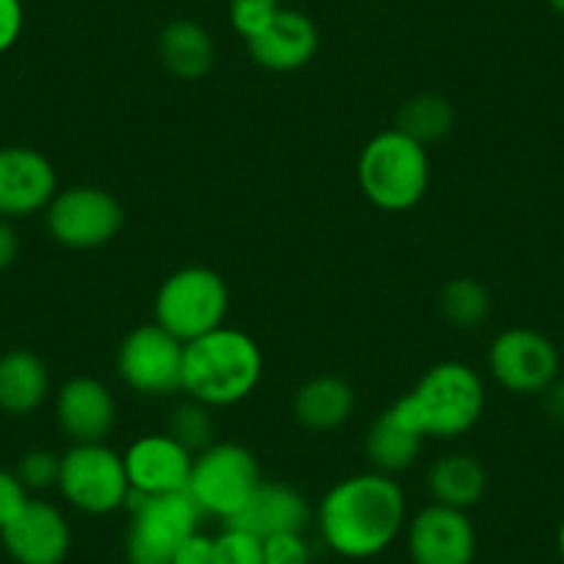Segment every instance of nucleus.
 Returning <instances> with one entry per match:
<instances>
[{
  "instance_id": "nucleus-1",
  "label": "nucleus",
  "mask_w": 564,
  "mask_h": 564,
  "mask_svg": "<svg viewBox=\"0 0 564 564\" xmlns=\"http://www.w3.org/2000/svg\"><path fill=\"white\" fill-rule=\"evenodd\" d=\"M316 525L324 545L338 556L373 558L404 531L406 496L395 476L362 470L324 492Z\"/></svg>"
},
{
  "instance_id": "nucleus-2",
  "label": "nucleus",
  "mask_w": 564,
  "mask_h": 564,
  "mask_svg": "<svg viewBox=\"0 0 564 564\" xmlns=\"http://www.w3.org/2000/svg\"><path fill=\"white\" fill-rule=\"evenodd\" d=\"M487 390L468 362L443 360L432 366L390 410L426 441H454L474 430L485 415Z\"/></svg>"
},
{
  "instance_id": "nucleus-3",
  "label": "nucleus",
  "mask_w": 564,
  "mask_h": 564,
  "mask_svg": "<svg viewBox=\"0 0 564 564\" xmlns=\"http://www.w3.org/2000/svg\"><path fill=\"white\" fill-rule=\"evenodd\" d=\"M263 379V351L238 327H219L186 344L183 393L210 410L249 399Z\"/></svg>"
},
{
  "instance_id": "nucleus-4",
  "label": "nucleus",
  "mask_w": 564,
  "mask_h": 564,
  "mask_svg": "<svg viewBox=\"0 0 564 564\" xmlns=\"http://www.w3.org/2000/svg\"><path fill=\"white\" fill-rule=\"evenodd\" d=\"M357 183L368 203L379 210L404 214L426 197L430 153L401 130H382L357 159Z\"/></svg>"
},
{
  "instance_id": "nucleus-5",
  "label": "nucleus",
  "mask_w": 564,
  "mask_h": 564,
  "mask_svg": "<svg viewBox=\"0 0 564 564\" xmlns=\"http://www.w3.org/2000/svg\"><path fill=\"white\" fill-rule=\"evenodd\" d=\"M155 324L183 344L225 327L230 289L225 276L208 265H183L161 282L155 294Z\"/></svg>"
},
{
  "instance_id": "nucleus-6",
  "label": "nucleus",
  "mask_w": 564,
  "mask_h": 564,
  "mask_svg": "<svg viewBox=\"0 0 564 564\" xmlns=\"http://www.w3.org/2000/svg\"><path fill=\"white\" fill-rule=\"evenodd\" d=\"M124 509L130 512L124 556L128 564H172L177 545L199 529L203 512L186 490L148 498L130 490Z\"/></svg>"
},
{
  "instance_id": "nucleus-7",
  "label": "nucleus",
  "mask_w": 564,
  "mask_h": 564,
  "mask_svg": "<svg viewBox=\"0 0 564 564\" xmlns=\"http://www.w3.org/2000/svg\"><path fill=\"white\" fill-rule=\"evenodd\" d=\"M260 481V465L247 446L216 441L205 452L194 454L186 492L203 518L208 514L230 523L258 490Z\"/></svg>"
},
{
  "instance_id": "nucleus-8",
  "label": "nucleus",
  "mask_w": 564,
  "mask_h": 564,
  "mask_svg": "<svg viewBox=\"0 0 564 564\" xmlns=\"http://www.w3.org/2000/svg\"><path fill=\"white\" fill-rule=\"evenodd\" d=\"M58 490L84 514H111L128 501V474H124L122 454L106 443H73L62 454V474Z\"/></svg>"
},
{
  "instance_id": "nucleus-9",
  "label": "nucleus",
  "mask_w": 564,
  "mask_h": 564,
  "mask_svg": "<svg viewBox=\"0 0 564 564\" xmlns=\"http://www.w3.org/2000/svg\"><path fill=\"white\" fill-rule=\"evenodd\" d=\"M186 344L159 324H139L117 349V373L133 393L164 399L183 390Z\"/></svg>"
},
{
  "instance_id": "nucleus-10",
  "label": "nucleus",
  "mask_w": 564,
  "mask_h": 564,
  "mask_svg": "<svg viewBox=\"0 0 564 564\" xmlns=\"http://www.w3.org/2000/svg\"><path fill=\"white\" fill-rule=\"evenodd\" d=\"M47 232L67 249H100L124 227V208L100 186H73L58 192L45 208Z\"/></svg>"
},
{
  "instance_id": "nucleus-11",
  "label": "nucleus",
  "mask_w": 564,
  "mask_h": 564,
  "mask_svg": "<svg viewBox=\"0 0 564 564\" xmlns=\"http://www.w3.org/2000/svg\"><path fill=\"white\" fill-rule=\"evenodd\" d=\"M487 368L503 390L514 395H542L558 379V349L529 327L503 329L487 349Z\"/></svg>"
},
{
  "instance_id": "nucleus-12",
  "label": "nucleus",
  "mask_w": 564,
  "mask_h": 564,
  "mask_svg": "<svg viewBox=\"0 0 564 564\" xmlns=\"http://www.w3.org/2000/svg\"><path fill=\"white\" fill-rule=\"evenodd\" d=\"M412 564H474L476 529L468 512L432 501L404 525Z\"/></svg>"
},
{
  "instance_id": "nucleus-13",
  "label": "nucleus",
  "mask_w": 564,
  "mask_h": 564,
  "mask_svg": "<svg viewBox=\"0 0 564 564\" xmlns=\"http://www.w3.org/2000/svg\"><path fill=\"white\" fill-rule=\"evenodd\" d=\"M122 463L130 490L155 498L186 490L194 454L183 448L170 432H159L130 443L128 452L122 454Z\"/></svg>"
},
{
  "instance_id": "nucleus-14",
  "label": "nucleus",
  "mask_w": 564,
  "mask_h": 564,
  "mask_svg": "<svg viewBox=\"0 0 564 564\" xmlns=\"http://www.w3.org/2000/svg\"><path fill=\"white\" fill-rule=\"evenodd\" d=\"M56 194V170L40 150L0 148V216L3 219L40 214Z\"/></svg>"
},
{
  "instance_id": "nucleus-15",
  "label": "nucleus",
  "mask_w": 564,
  "mask_h": 564,
  "mask_svg": "<svg viewBox=\"0 0 564 564\" xmlns=\"http://www.w3.org/2000/svg\"><path fill=\"white\" fill-rule=\"evenodd\" d=\"M0 540L18 564H62L73 545V531L62 509L31 498L29 507L0 529Z\"/></svg>"
},
{
  "instance_id": "nucleus-16",
  "label": "nucleus",
  "mask_w": 564,
  "mask_h": 564,
  "mask_svg": "<svg viewBox=\"0 0 564 564\" xmlns=\"http://www.w3.org/2000/svg\"><path fill=\"white\" fill-rule=\"evenodd\" d=\"M247 51L269 73H296L318 53V29L307 14L282 7L260 34L247 40Z\"/></svg>"
},
{
  "instance_id": "nucleus-17",
  "label": "nucleus",
  "mask_w": 564,
  "mask_h": 564,
  "mask_svg": "<svg viewBox=\"0 0 564 564\" xmlns=\"http://www.w3.org/2000/svg\"><path fill=\"white\" fill-rule=\"evenodd\" d=\"M56 421L73 443H106L117 426V401L100 379L73 377L56 393Z\"/></svg>"
},
{
  "instance_id": "nucleus-18",
  "label": "nucleus",
  "mask_w": 564,
  "mask_h": 564,
  "mask_svg": "<svg viewBox=\"0 0 564 564\" xmlns=\"http://www.w3.org/2000/svg\"><path fill=\"white\" fill-rule=\"evenodd\" d=\"M313 520V509L307 498L285 481H260L258 490L252 492L241 512L227 525L249 531V534L274 536L285 531H305Z\"/></svg>"
},
{
  "instance_id": "nucleus-19",
  "label": "nucleus",
  "mask_w": 564,
  "mask_h": 564,
  "mask_svg": "<svg viewBox=\"0 0 564 564\" xmlns=\"http://www.w3.org/2000/svg\"><path fill=\"white\" fill-rule=\"evenodd\" d=\"M291 410L307 432H335L355 412V390L335 373H322L296 388Z\"/></svg>"
},
{
  "instance_id": "nucleus-20",
  "label": "nucleus",
  "mask_w": 564,
  "mask_h": 564,
  "mask_svg": "<svg viewBox=\"0 0 564 564\" xmlns=\"http://www.w3.org/2000/svg\"><path fill=\"white\" fill-rule=\"evenodd\" d=\"M159 58L175 78L199 80L214 69V36L197 20H172L159 34Z\"/></svg>"
},
{
  "instance_id": "nucleus-21",
  "label": "nucleus",
  "mask_w": 564,
  "mask_h": 564,
  "mask_svg": "<svg viewBox=\"0 0 564 564\" xmlns=\"http://www.w3.org/2000/svg\"><path fill=\"white\" fill-rule=\"evenodd\" d=\"M51 393L47 366L29 349H12L0 357V410L29 415L40 410Z\"/></svg>"
},
{
  "instance_id": "nucleus-22",
  "label": "nucleus",
  "mask_w": 564,
  "mask_h": 564,
  "mask_svg": "<svg viewBox=\"0 0 564 564\" xmlns=\"http://www.w3.org/2000/svg\"><path fill=\"white\" fill-rule=\"evenodd\" d=\"M426 490L435 503L468 512L485 498L487 470L470 454H446L426 470Z\"/></svg>"
},
{
  "instance_id": "nucleus-23",
  "label": "nucleus",
  "mask_w": 564,
  "mask_h": 564,
  "mask_svg": "<svg viewBox=\"0 0 564 564\" xmlns=\"http://www.w3.org/2000/svg\"><path fill=\"white\" fill-rule=\"evenodd\" d=\"M421 448L423 437L401 423L390 406L373 417L366 432V457L371 470H379V474L399 476L410 470L421 457Z\"/></svg>"
},
{
  "instance_id": "nucleus-24",
  "label": "nucleus",
  "mask_w": 564,
  "mask_h": 564,
  "mask_svg": "<svg viewBox=\"0 0 564 564\" xmlns=\"http://www.w3.org/2000/svg\"><path fill=\"white\" fill-rule=\"evenodd\" d=\"M454 117L457 113L446 97L435 95V91H421L401 106L399 117H395V130L415 139L423 148H430L452 133Z\"/></svg>"
},
{
  "instance_id": "nucleus-25",
  "label": "nucleus",
  "mask_w": 564,
  "mask_h": 564,
  "mask_svg": "<svg viewBox=\"0 0 564 564\" xmlns=\"http://www.w3.org/2000/svg\"><path fill=\"white\" fill-rule=\"evenodd\" d=\"M492 311L490 291L476 276H454L441 291V313L452 327L476 329L487 322Z\"/></svg>"
},
{
  "instance_id": "nucleus-26",
  "label": "nucleus",
  "mask_w": 564,
  "mask_h": 564,
  "mask_svg": "<svg viewBox=\"0 0 564 564\" xmlns=\"http://www.w3.org/2000/svg\"><path fill=\"white\" fill-rule=\"evenodd\" d=\"M166 432L192 454L205 452V448L216 443V421L214 415H210V406L199 404V401L194 399L181 401V404H175V410L170 412Z\"/></svg>"
},
{
  "instance_id": "nucleus-27",
  "label": "nucleus",
  "mask_w": 564,
  "mask_h": 564,
  "mask_svg": "<svg viewBox=\"0 0 564 564\" xmlns=\"http://www.w3.org/2000/svg\"><path fill=\"white\" fill-rule=\"evenodd\" d=\"M214 564H265L263 540L249 531L227 525L214 536Z\"/></svg>"
},
{
  "instance_id": "nucleus-28",
  "label": "nucleus",
  "mask_w": 564,
  "mask_h": 564,
  "mask_svg": "<svg viewBox=\"0 0 564 564\" xmlns=\"http://www.w3.org/2000/svg\"><path fill=\"white\" fill-rule=\"evenodd\" d=\"M282 9V0H227L230 25L238 36L252 40Z\"/></svg>"
},
{
  "instance_id": "nucleus-29",
  "label": "nucleus",
  "mask_w": 564,
  "mask_h": 564,
  "mask_svg": "<svg viewBox=\"0 0 564 564\" xmlns=\"http://www.w3.org/2000/svg\"><path fill=\"white\" fill-rule=\"evenodd\" d=\"M18 479L23 481L25 490H47L58 487V474H62V457L51 448H34L25 452L18 463Z\"/></svg>"
},
{
  "instance_id": "nucleus-30",
  "label": "nucleus",
  "mask_w": 564,
  "mask_h": 564,
  "mask_svg": "<svg viewBox=\"0 0 564 564\" xmlns=\"http://www.w3.org/2000/svg\"><path fill=\"white\" fill-rule=\"evenodd\" d=\"M265 564H311L313 551L305 540V531H285V534L263 540Z\"/></svg>"
},
{
  "instance_id": "nucleus-31",
  "label": "nucleus",
  "mask_w": 564,
  "mask_h": 564,
  "mask_svg": "<svg viewBox=\"0 0 564 564\" xmlns=\"http://www.w3.org/2000/svg\"><path fill=\"white\" fill-rule=\"evenodd\" d=\"M29 490H25L23 481L18 479V474L12 470H0V529L12 523L25 507H29Z\"/></svg>"
},
{
  "instance_id": "nucleus-32",
  "label": "nucleus",
  "mask_w": 564,
  "mask_h": 564,
  "mask_svg": "<svg viewBox=\"0 0 564 564\" xmlns=\"http://www.w3.org/2000/svg\"><path fill=\"white\" fill-rule=\"evenodd\" d=\"M25 25L23 0H0V56L18 45Z\"/></svg>"
},
{
  "instance_id": "nucleus-33",
  "label": "nucleus",
  "mask_w": 564,
  "mask_h": 564,
  "mask_svg": "<svg viewBox=\"0 0 564 564\" xmlns=\"http://www.w3.org/2000/svg\"><path fill=\"white\" fill-rule=\"evenodd\" d=\"M172 564H214V536L194 531L177 545Z\"/></svg>"
},
{
  "instance_id": "nucleus-34",
  "label": "nucleus",
  "mask_w": 564,
  "mask_h": 564,
  "mask_svg": "<svg viewBox=\"0 0 564 564\" xmlns=\"http://www.w3.org/2000/svg\"><path fill=\"white\" fill-rule=\"evenodd\" d=\"M18 252H20L18 230L12 227V221L0 216V271H7L9 265L18 260Z\"/></svg>"
},
{
  "instance_id": "nucleus-35",
  "label": "nucleus",
  "mask_w": 564,
  "mask_h": 564,
  "mask_svg": "<svg viewBox=\"0 0 564 564\" xmlns=\"http://www.w3.org/2000/svg\"><path fill=\"white\" fill-rule=\"evenodd\" d=\"M542 401H545V412L553 417V421L564 423V379H556V382L547 384L542 390Z\"/></svg>"
},
{
  "instance_id": "nucleus-36",
  "label": "nucleus",
  "mask_w": 564,
  "mask_h": 564,
  "mask_svg": "<svg viewBox=\"0 0 564 564\" xmlns=\"http://www.w3.org/2000/svg\"><path fill=\"white\" fill-rule=\"evenodd\" d=\"M547 7H551L558 18H564V0H547Z\"/></svg>"
},
{
  "instance_id": "nucleus-37",
  "label": "nucleus",
  "mask_w": 564,
  "mask_h": 564,
  "mask_svg": "<svg viewBox=\"0 0 564 564\" xmlns=\"http://www.w3.org/2000/svg\"><path fill=\"white\" fill-rule=\"evenodd\" d=\"M558 553H562V558H564V520H562V525H558Z\"/></svg>"
}]
</instances>
